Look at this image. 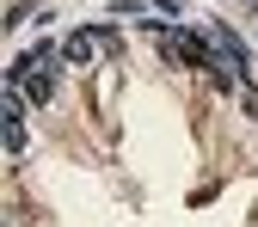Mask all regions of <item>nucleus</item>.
Here are the masks:
<instances>
[{"instance_id": "1", "label": "nucleus", "mask_w": 258, "mask_h": 227, "mask_svg": "<svg viewBox=\"0 0 258 227\" xmlns=\"http://www.w3.org/2000/svg\"><path fill=\"white\" fill-rule=\"evenodd\" d=\"M61 55H68V61H92V55H99V31H74V37L61 43Z\"/></svg>"}, {"instance_id": "2", "label": "nucleus", "mask_w": 258, "mask_h": 227, "mask_svg": "<svg viewBox=\"0 0 258 227\" xmlns=\"http://www.w3.org/2000/svg\"><path fill=\"white\" fill-rule=\"evenodd\" d=\"M246 111H252V117H258V99H246Z\"/></svg>"}]
</instances>
